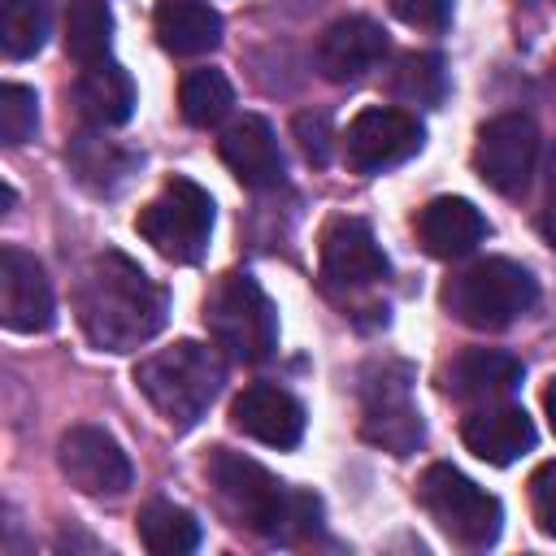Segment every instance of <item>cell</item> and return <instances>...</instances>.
<instances>
[{
  "mask_svg": "<svg viewBox=\"0 0 556 556\" xmlns=\"http://www.w3.org/2000/svg\"><path fill=\"white\" fill-rule=\"evenodd\" d=\"M74 308H78V326L91 348L135 352L165 326L169 295L130 256L100 252V256H91V265L78 278Z\"/></svg>",
  "mask_w": 556,
  "mask_h": 556,
  "instance_id": "cell-1",
  "label": "cell"
},
{
  "mask_svg": "<svg viewBox=\"0 0 556 556\" xmlns=\"http://www.w3.org/2000/svg\"><path fill=\"white\" fill-rule=\"evenodd\" d=\"M208 486L222 504V513L252 530V534H287V530H308L317 526V500L304 491H287L265 465H256L243 452L213 447L204 460Z\"/></svg>",
  "mask_w": 556,
  "mask_h": 556,
  "instance_id": "cell-2",
  "label": "cell"
},
{
  "mask_svg": "<svg viewBox=\"0 0 556 556\" xmlns=\"http://www.w3.org/2000/svg\"><path fill=\"white\" fill-rule=\"evenodd\" d=\"M222 378H226L222 356L191 339H178L135 365V382H139L143 400L174 430H191L208 413V404L222 391Z\"/></svg>",
  "mask_w": 556,
  "mask_h": 556,
  "instance_id": "cell-3",
  "label": "cell"
},
{
  "mask_svg": "<svg viewBox=\"0 0 556 556\" xmlns=\"http://www.w3.org/2000/svg\"><path fill=\"white\" fill-rule=\"evenodd\" d=\"M208 339L243 365H261L278 348V313L252 274H222L204 300Z\"/></svg>",
  "mask_w": 556,
  "mask_h": 556,
  "instance_id": "cell-4",
  "label": "cell"
},
{
  "mask_svg": "<svg viewBox=\"0 0 556 556\" xmlns=\"http://www.w3.org/2000/svg\"><path fill=\"white\" fill-rule=\"evenodd\" d=\"M443 304L473 330H504L539 304V282L508 256H486L443 287Z\"/></svg>",
  "mask_w": 556,
  "mask_h": 556,
  "instance_id": "cell-5",
  "label": "cell"
},
{
  "mask_svg": "<svg viewBox=\"0 0 556 556\" xmlns=\"http://www.w3.org/2000/svg\"><path fill=\"white\" fill-rule=\"evenodd\" d=\"M417 500L430 513V521L460 547H491L500 539V500L452 465H430L417 482Z\"/></svg>",
  "mask_w": 556,
  "mask_h": 556,
  "instance_id": "cell-6",
  "label": "cell"
},
{
  "mask_svg": "<svg viewBox=\"0 0 556 556\" xmlns=\"http://www.w3.org/2000/svg\"><path fill=\"white\" fill-rule=\"evenodd\" d=\"M135 230L178 265H191L204 256L213 235V200L191 178H169L135 217Z\"/></svg>",
  "mask_w": 556,
  "mask_h": 556,
  "instance_id": "cell-7",
  "label": "cell"
},
{
  "mask_svg": "<svg viewBox=\"0 0 556 556\" xmlns=\"http://www.w3.org/2000/svg\"><path fill=\"white\" fill-rule=\"evenodd\" d=\"M534 156H539V130L530 117L521 113H500L478 130L473 143V169L478 178L500 191V195H517L526 191L530 174H534Z\"/></svg>",
  "mask_w": 556,
  "mask_h": 556,
  "instance_id": "cell-8",
  "label": "cell"
},
{
  "mask_svg": "<svg viewBox=\"0 0 556 556\" xmlns=\"http://www.w3.org/2000/svg\"><path fill=\"white\" fill-rule=\"evenodd\" d=\"M56 465L83 495H122L130 486V460L100 426H70L56 443Z\"/></svg>",
  "mask_w": 556,
  "mask_h": 556,
  "instance_id": "cell-9",
  "label": "cell"
},
{
  "mask_svg": "<svg viewBox=\"0 0 556 556\" xmlns=\"http://www.w3.org/2000/svg\"><path fill=\"white\" fill-rule=\"evenodd\" d=\"M421 122L404 109H361L348 126V161L361 174H382L421 152Z\"/></svg>",
  "mask_w": 556,
  "mask_h": 556,
  "instance_id": "cell-10",
  "label": "cell"
},
{
  "mask_svg": "<svg viewBox=\"0 0 556 556\" xmlns=\"http://www.w3.org/2000/svg\"><path fill=\"white\" fill-rule=\"evenodd\" d=\"M0 317L17 334H39L56 317L48 274L22 248H4L0 252Z\"/></svg>",
  "mask_w": 556,
  "mask_h": 556,
  "instance_id": "cell-11",
  "label": "cell"
},
{
  "mask_svg": "<svg viewBox=\"0 0 556 556\" xmlns=\"http://www.w3.org/2000/svg\"><path fill=\"white\" fill-rule=\"evenodd\" d=\"M361 430L369 443L387 447L391 456H408L417 452L421 443V413L408 395V382L404 374H387L382 378H369L365 382V417H361Z\"/></svg>",
  "mask_w": 556,
  "mask_h": 556,
  "instance_id": "cell-12",
  "label": "cell"
},
{
  "mask_svg": "<svg viewBox=\"0 0 556 556\" xmlns=\"http://www.w3.org/2000/svg\"><path fill=\"white\" fill-rule=\"evenodd\" d=\"M387 56V30L374 17H339L317 35L313 61L330 83H356Z\"/></svg>",
  "mask_w": 556,
  "mask_h": 556,
  "instance_id": "cell-13",
  "label": "cell"
},
{
  "mask_svg": "<svg viewBox=\"0 0 556 556\" xmlns=\"http://www.w3.org/2000/svg\"><path fill=\"white\" fill-rule=\"evenodd\" d=\"M230 426L265 447H295L304 439V404L269 382H252L230 404Z\"/></svg>",
  "mask_w": 556,
  "mask_h": 556,
  "instance_id": "cell-14",
  "label": "cell"
},
{
  "mask_svg": "<svg viewBox=\"0 0 556 556\" xmlns=\"http://www.w3.org/2000/svg\"><path fill=\"white\" fill-rule=\"evenodd\" d=\"M321 274L330 287H369L387 278V256L361 217H334L321 230Z\"/></svg>",
  "mask_w": 556,
  "mask_h": 556,
  "instance_id": "cell-15",
  "label": "cell"
},
{
  "mask_svg": "<svg viewBox=\"0 0 556 556\" xmlns=\"http://www.w3.org/2000/svg\"><path fill=\"white\" fill-rule=\"evenodd\" d=\"M217 152H222L226 169H230L243 187H252V191H269V187L282 182V148H278V135H274V126H269L265 117H256V113L235 117V122L222 130Z\"/></svg>",
  "mask_w": 556,
  "mask_h": 556,
  "instance_id": "cell-16",
  "label": "cell"
},
{
  "mask_svg": "<svg viewBox=\"0 0 556 556\" xmlns=\"http://www.w3.org/2000/svg\"><path fill=\"white\" fill-rule=\"evenodd\" d=\"M465 447L486 460V465H513L517 456H526L534 447V421L526 417V408L517 404H482L465 417L460 426Z\"/></svg>",
  "mask_w": 556,
  "mask_h": 556,
  "instance_id": "cell-17",
  "label": "cell"
},
{
  "mask_svg": "<svg viewBox=\"0 0 556 556\" xmlns=\"http://www.w3.org/2000/svg\"><path fill=\"white\" fill-rule=\"evenodd\" d=\"M526 369L517 356L500 352V348H469L447 365V391L460 404H500L521 387Z\"/></svg>",
  "mask_w": 556,
  "mask_h": 556,
  "instance_id": "cell-18",
  "label": "cell"
},
{
  "mask_svg": "<svg viewBox=\"0 0 556 556\" xmlns=\"http://www.w3.org/2000/svg\"><path fill=\"white\" fill-rule=\"evenodd\" d=\"M417 239H421V248L430 252V256H439V261H460V256H469L482 239H486V217L469 204V200H460V195H439V200H430L421 213H417Z\"/></svg>",
  "mask_w": 556,
  "mask_h": 556,
  "instance_id": "cell-19",
  "label": "cell"
},
{
  "mask_svg": "<svg viewBox=\"0 0 556 556\" xmlns=\"http://www.w3.org/2000/svg\"><path fill=\"white\" fill-rule=\"evenodd\" d=\"M152 26H156L161 48L174 52V56L213 52L217 39H222V17L208 0H156Z\"/></svg>",
  "mask_w": 556,
  "mask_h": 556,
  "instance_id": "cell-20",
  "label": "cell"
},
{
  "mask_svg": "<svg viewBox=\"0 0 556 556\" xmlns=\"http://www.w3.org/2000/svg\"><path fill=\"white\" fill-rule=\"evenodd\" d=\"M74 100H78V113L91 122V126H122L130 113H135V83L130 74L117 65V61H91L83 65L78 83H74Z\"/></svg>",
  "mask_w": 556,
  "mask_h": 556,
  "instance_id": "cell-21",
  "label": "cell"
},
{
  "mask_svg": "<svg viewBox=\"0 0 556 556\" xmlns=\"http://www.w3.org/2000/svg\"><path fill=\"white\" fill-rule=\"evenodd\" d=\"M139 543L152 556H187L200 547V521L169 500H152L139 513Z\"/></svg>",
  "mask_w": 556,
  "mask_h": 556,
  "instance_id": "cell-22",
  "label": "cell"
},
{
  "mask_svg": "<svg viewBox=\"0 0 556 556\" xmlns=\"http://www.w3.org/2000/svg\"><path fill=\"white\" fill-rule=\"evenodd\" d=\"M70 169L78 174L83 187L91 191H117L135 174V156L100 135H78L70 143Z\"/></svg>",
  "mask_w": 556,
  "mask_h": 556,
  "instance_id": "cell-23",
  "label": "cell"
},
{
  "mask_svg": "<svg viewBox=\"0 0 556 556\" xmlns=\"http://www.w3.org/2000/svg\"><path fill=\"white\" fill-rule=\"evenodd\" d=\"M113 43V13L104 0H70L65 4V52L78 65L104 61Z\"/></svg>",
  "mask_w": 556,
  "mask_h": 556,
  "instance_id": "cell-24",
  "label": "cell"
},
{
  "mask_svg": "<svg viewBox=\"0 0 556 556\" xmlns=\"http://www.w3.org/2000/svg\"><path fill=\"white\" fill-rule=\"evenodd\" d=\"M230 104H235V91H230V83H226V74L222 70H187L182 74V87H178V109H182V117L191 122V126H213V122H222L226 113H230Z\"/></svg>",
  "mask_w": 556,
  "mask_h": 556,
  "instance_id": "cell-25",
  "label": "cell"
},
{
  "mask_svg": "<svg viewBox=\"0 0 556 556\" xmlns=\"http://www.w3.org/2000/svg\"><path fill=\"white\" fill-rule=\"evenodd\" d=\"M48 0H4V13H0V43L13 61L22 56H35L48 39Z\"/></svg>",
  "mask_w": 556,
  "mask_h": 556,
  "instance_id": "cell-26",
  "label": "cell"
},
{
  "mask_svg": "<svg viewBox=\"0 0 556 556\" xmlns=\"http://www.w3.org/2000/svg\"><path fill=\"white\" fill-rule=\"evenodd\" d=\"M391 91L404 104H439L443 91H447L443 61L434 52H408V56H400V65L391 74Z\"/></svg>",
  "mask_w": 556,
  "mask_h": 556,
  "instance_id": "cell-27",
  "label": "cell"
},
{
  "mask_svg": "<svg viewBox=\"0 0 556 556\" xmlns=\"http://www.w3.org/2000/svg\"><path fill=\"white\" fill-rule=\"evenodd\" d=\"M35 122H39V100L30 87L22 83H4L0 87V139L9 148L26 143L35 135Z\"/></svg>",
  "mask_w": 556,
  "mask_h": 556,
  "instance_id": "cell-28",
  "label": "cell"
},
{
  "mask_svg": "<svg viewBox=\"0 0 556 556\" xmlns=\"http://www.w3.org/2000/svg\"><path fill=\"white\" fill-rule=\"evenodd\" d=\"M530 513L547 539H556V460H543L530 473Z\"/></svg>",
  "mask_w": 556,
  "mask_h": 556,
  "instance_id": "cell-29",
  "label": "cell"
},
{
  "mask_svg": "<svg viewBox=\"0 0 556 556\" xmlns=\"http://www.w3.org/2000/svg\"><path fill=\"white\" fill-rule=\"evenodd\" d=\"M391 13L417 30H443L452 22V0H387Z\"/></svg>",
  "mask_w": 556,
  "mask_h": 556,
  "instance_id": "cell-30",
  "label": "cell"
},
{
  "mask_svg": "<svg viewBox=\"0 0 556 556\" xmlns=\"http://www.w3.org/2000/svg\"><path fill=\"white\" fill-rule=\"evenodd\" d=\"M295 135H300V148L308 161H326V143H330V130H326V117L321 113H300L295 117Z\"/></svg>",
  "mask_w": 556,
  "mask_h": 556,
  "instance_id": "cell-31",
  "label": "cell"
},
{
  "mask_svg": "<svg viewBox=\"0 0 556 556\" xmlns=\"http://www.w3.org/2000/svg\"><path fill=\"white\" fill-rule=\"evenodd\" d=\"M539 230H543V239H547V243H552V252H556V204H552V208H543Z\"/></svg>",
  "mask_w": 556,
  "mask_h": 556,
  "instance_id": "cell-32",
  "label": "cell"
},
{
  "mask_svg": "<svg viewBox=\"0 0 556 556\" xmlns=\"http://www.w3.org/2000/svg\"><path fill=\"white\" fill-rule=\"evenodd\" d=\"M543 408H547V421H552V430H556V378H552L547 391H543Z\"/></svg>",
  "mask_w": 556,
  "mask_h": 556,
  "instance_id": "cell-33",
  "label": "cell"
},
{
  "mask_svg": "<svg viewBox=\"0 0 556 556\" xmlns=\"http://www.w3.org/2000/svg\"><path fill=\"white\" fill-rule=\"evenodd\" d=\"M547 187H552V195H556V143H552V152H547Z\"/></svg>",
  "mask_w": 556,
  "mask_h": 556,
  "instance_id": "cell-34",
  "label": "cell"
}]
</instances>
